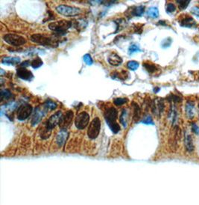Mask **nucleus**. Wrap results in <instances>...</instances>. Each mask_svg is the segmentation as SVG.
I'll return each instance as SVG.
<instances>
[{
    "mask_svg": "<svg viewBox=\"0 0 199 205\" xmlns=\"http://www.w3.org/2000/svg\"><path fill=\"white\" fill-rule=\"evenodd\" d=\"M118 111L113 107H107L104 112V117L106 121L107 124L110 127L113 133H117L120 130V126L117 122Z\"/></svg>",
    "mask_w": 199,
    "mask_h": 205,
    "instance_id": "f257e3e1",
    "label": "nucleus"
},
{
    "mask_svg": "<svg viewBox=\"0 0 199 205\" xmlns=\"http://www.w3.org/2000/svg\"><path fill=\"white\" fill-rule=\"evenodd\" d=\"M31 40L34 43L39 44L46 47H55L58 46V40L57 39H54L51 37H47L41 34L32 35L31 36Z\"/></svg>",
    "mask_w": 199,
    "mask_h": 205,
    "instance_id": "f03ea898",
    "label": "nucleus"
},
{
    "mask_svg": "<svg viewBox=\"0 0 199 205\" xmlns=\"http://www.w3.org/2000/svg\"><path fill=\"white\" fill-rule=\"evenodd\" d=\"M72 26H73V23L71 21L62 20L51 23L49 25V28L52 31H55V33H58L60 35H62L66 34L67 30L70 29Z\"/></svg>",
    "mask_w": 199,
    "mask_h": 205,
    "instance_id": "7ed1b4c3",
    "label": "nucleus"
},
{
    "mask_svg": "<svg viewBox=\"0 0 199 205\" xmlns=\"http://www.w3.org/2000/svg\"><path fill=\"white\" fill-rule=\"evenodd\" d=\"M3 40L6 43L14 47H20L26 43V39L21 35L16 34H6L3 36Z\"/></svg>",
    "mask_w": 199,
    "mask_h": 205,
    "instance_id": "20e7f679",
    "label": "nucleus"
},
{
    "mask_svg": "<svg viewBox=\"0 0 199 205\" xmlns=\"http://www.w3.org/2000/svg\"><path fill=\"white\" fill-rule=\"evenodd\" d=\"M56 10L60 15L66 16V17H75L81 13L80 8L65 5H61L56 7Z\"/></svg>",
    "mask_w": 199,
    "mask_h": 205,
    "instance_id": "39448f33",
    "label": "nucleus"
},
{
    "mask_svg": "<svg viewBox=\"0 0 199 205\" xmlns=\"http://www.w3.org/2000/svg\"><path fill=\"white\" fill-rule=\"evenodd\" d=\"M100 130H101V121H100L99 118L96 117L91 121L90 124L88 127V136L91 139H96L98 137V134H99Z\"/></svg>",
    "mask_w": 199,
    "mask_h": 205,
    "instance_id": "423d86ee",
    "label": "nucleus"
},
{
    "mask_svg": "<svg viewBox=\"0 0 199 205\" xmlns=\"http://www.w3.org/2000/svg\"><path fill=\"white\" fill-rule=\"evenodd\" d=\"M90 122V115L87 112H82L76 116L75 121V127L78 130H84L87 127Z\"/></svg>",
    "mask_w": 199,
    "mask_h": 205,
    "instance_id": "0eeeda50",
    "label": "nucleus"
},
{
    "mask_svg": "<svg viewBox=\"0 0 199 205\" xmlns=\"http://www.w3.org/2000/svg\"><path fill=\"white\" fill-rule=\"evenodd\" d=\"M32 107L30 104L23 103L20 106L17 110V119L20 121H24L31 115L32 112Z\"/></svg>",
    "mask_w": 199,
    "mask_h": 205,
    "instance_id": "6e6552de",
    "label": "nucleus"
},
{
    "mask_svg": "<svg viewBox=\"0 0 199 205\" xmlns=\"http://www.w3.org/2000/svg\"><path fill=\"white\" fill-rule=\"evenodd\" d=\"M150 107L152 112L157 116H160L165 109L164 102L162 99H155L151 101Z\"/></svg>",
    "mask_w": 199,
    "mask_h": 205,
    "instance_id": "1a4fd4ad",
    "label": "nucleus"
},
{
    "mask_svg": "<svg viewBox=\"0 0 199 205\" xmlns=\"http://www.w3.org/2000/svg\"><path fill=\"white\" fill-rule=\"evenodd\" d=\"M73 112L71 110H68L64 115H62L58 124L61 130H66L71 124L73 119Z\"/></svg>",
    "mask_w": 199,
    "mask_h": 205,
    "instance_id": "9d476101",
    "label": "nucleus"
},
{
    "mask_svg": "<svg viewBox=\"0 0 199 205\" xmlns=\"http://www.w3.org/2000/svg\"><path fill=\"white\" fill-rule=\"evenodd\" d=\"M17 74L19 78L22 79V80L31 81L34 78L32 73L28 69H26V68H22V67L19 68L17 70Z\"/></svg>",
    "mask_w": 199,
    "mask_h": 205,
    "instance_id": "9b49d317",
    "label": "nucleus"
},
{
    "mask_svg": "<svg viewBox=\"0 0 199 205\" xmlns=\"http://www.w3.org/2000/svg\"><path fill=\"white\" fill-rule=\"evenodd\" d=\"M179 23L182 27H187V28H191L194 27L195 26H196V22L191 16L189 15H185L184 17H183L181 20H179Z\"/></svg>",
    "mask_w": 199,
    "mask_h": 205,
    "instance_id": "f8f14e48",
    "label": "nucleus"
},
{
    "mask_svg": "<svg viewBox=\"0 0 199 205\" xmlns=\"http://www.w3.org/2000/svg\"><path fill=\"white\" fill-rule=\"evenodd\" d=\"M45 112L43 110L40 109V107H37L35 109L34 115L32 116V119H31V123L32 125H36L40 122L42 120V118H43Z\"/></svg>",
    "mask_w": 199,
    "mask_h": 205,
    "instance_id": "ddd939ff",
    "label": "nucleus"
},
{
    "mask_svg": "<svg viewBox=\"0 0 199 205\" xmlns=\"http://www.w3.org/2000/svg\"><path fill=\"white\" fill-rule=\"evenodd\" d=\"M184 144L186 150L189 153H192L194 151V144H193V138L187 132H186L184 136Z\"/></svg>",
    "mask_w": 199,
    "mask_h": 205,
    "instance_id": "4468645a",
    "label": "nucleus"
},
{
    "mask_svg": "<svg viewBox=\"0 0 199 205\" xmlns=\"http://www.w3.org/2000/svg\"><path fill=\"white\" fill-rule=\"evenodd\" d=\"M68 137V132L66 130H61L58 134L56 138V143L59 147H61L64 144L66 139Z\"/></svg>",
    "mask_w": 199,
    "mask_h": 205,
    "instance_id": "2eb2a0df",
    "label": "nucleus"
},
{
    "mask_svg": "<svg viewBox=\"0 0 199 205\" xmlns=\"http://www.w3.org/2000/svg\"><path fill=\"white\" fill-rule=\"evenodd\" d=\"M107 61H108V63L113 66H119L122 62V59L117 54L113 53L109 56Z\"/></svg>",
    "mask_w": 199,
    "mask_h": 205,
    "instance_id": "dca6fc26",
    "label": "nucleus"
},
{
    "mask_svg": "<svg viewBox=\"0 0 199 205\" xmlns=\"http://www.w3.org/2000/svg\"><path fill=\"white\" fill-rule=\"evenodd\" d=\"M186 113L189 118H193L195 116V104L191 100H188L186 103Z\"/></svg>",
    "mask_w": 199,
    "mask_h": 205,
    "instance_id": "f3484780",
    "label": "nucleus"
},
{
    "mask_svg": "<svg viewBox=\"0 0 199 205\" xmlns=\"http://www.w3.org/2000/svg\"><path fill=\"white\" fill-rule=\"evenodd\" d=\"M20 57H4L2 59V63L3 65H15L20 63Z\"/></svg>",
    "mask_w": 199,
    "mask_h": 205,
    "instance_id": "a211bd4d",
    "label": "nucleus"
},
{
    "mask_svg": "<svg viewBox=\"0 0 199 205\" xmlns=\"http://www.w3.org/2000/svg\"><path fill=\"white\" fill-rule=\"evenodd\" d=\"M145 12V7L142 5H140V6L134 7L131 9V15L132 16H135V17H141Z\"/></svg>",
    "mask_w": 199,
    "mask_h": 205,
    "instance_id": "6ab92c4d",
    "label": "nucleus"
},
{
    "mask_svg": "<svg viewBox=\"0 0 199 205\" xmlns=\"http://www.w3.org/2000/svg\"><path fill=\"white\" fill-rule=\"evenodd\" d=\"M128 111H127V109H124L121 113L119 121H120V123L123 125L125 128H126L127 126H128Z\"/></svg>",
    "mask_w": 199,
    "mask_h": 205,
    "instance_id": "aec40b11",
    "label": "nucleus"
},
{
    "mask_svg": "<svg viewBox=\"0 0 199 205\" xmlns=\"http://www.w3.org/2000/svg\"><path fill=\"white\" fill-rule=\"evenodd\" d=\"M147 15L151 18H157L159 17V10L156 7H151L147 10Z\"/></svg>",
    "mask_w": 199,
    "mask_h": 205,
    "instance_id": "412c9836",
    "label": "nucleus"
},
{
    "mask_svg": "<svg viewBox=\"0 0 199 205\" xmlns=\"http://www.w3.org/2000/svg\"><path fill=\"white\" fill-rule=\"evenodd\" d=\"M143 67L149 73H154L157 70V68L156 65L152 63H149V62L144 63Z\"/></svg>",
    "mask_w": 199,
    "mask_h": 205,
    "instance_id": "4be33fe9",
    "label": "nucleus"
},
{
    "mask_svg": "<svg viewBox=\"0 0 199 205\" xmlns=\"http://www.w3.org/2000/svg\"><path fill=\"white\" fill-rule=\"evenodd\" d=\"M57 103L54 102L52 100H47L46 101L43 103V107L46 109H49V110H54L57 108Z\"/></svg>",
    "mask_w": 199,
    "mask_h": 205,
    "instance_id": "5701e85b",
    "label": "nucleus"
},
{
    "mask_svg": "<svg viewBox=\"0 0 199 205\" xmlns=\"http://www.w3.org/2000/svg\"><path fill=\"white\" fill-rule=\"evenodd\" d=\"M133 119L135 121H138L140 118V108L139 107V106L137 105V103H133Z\"/></svg>",
    "mask_w": 199,
    "mask_h": 205,
    "instance_id": "b1692460",
    "label": "nucleus"
},
{
    "mask_svg": "<svg viewBox=\"0 0 199 205\" xmlns=\"http://www.w3.org/2000/svg\"><path fill=\"white\" fill-rule=\"evenodd\" d=\"M42 65H43V61L39 57H37L31 62V66L34 69L39 68Z\"/></svg>",
    "mask_w": 199,
    "mask_h": 205,
    "instance_id": "393cba45",
    "label": "nucleus"
},
{
    "mask_svg": "<svg viewBox=\"0 0 199 205\" xmlns=\"http://www.w3.org/2000/svg\"><path fill=\"white\" fill-rule=\"evenodd\" d=\"M140 64L136 61H130L127 64V68L131 70H136L138 69Z\"/></svg>",
    "mask_w": 199,
    "mask_h": 205,
    "instance_id": "a878e982",
    "label": "nucleus"
},
{
    "mask_svg": "<svg viewBox=\"0 0 199 205\" xmlns=\"http://www.w3.org/2000/svg\"><path fill=\"white\" fill-rule=\"evenodd\" d=\"M12 96V94L10 93V91L8 89H2L1 91V98L2 101L4 100H8L9 99L10 97Z\"/></svg>",
    "mask_w": 199,
    "mask_h": 205,
    "instance_id": "bb28decb",
    "label": "nucleus"
},
{
    "mask_svg": "<svg viewBox=\"0 0 199 205\" xmlns=\"http://www.w3.org/2000/svg\"><path fill=\"white\" fill-rule=\"evenodd\" d=\"M137 52H141V49L140 47L137 44H132L128 48V54L129 55H132Z\"/></svg>",
    "mask_w": 199,
    "mask_h": 205,
    "instance_id": "cd10ccee",
    "label": "nucleus"
},
{
    "mask_svg": "<svg viewBox=\"0 0 199 205\" xmlns=\"http://www.w3.org/2000/svg\"><path fill=\"white\" fill-rule=\"evenodd\" d=\"M177 4H178L180 10H185L189 5L190 1L189 0H181V1H177Z\"/></svg>",
    "mask_w": 199,
    "mask_h": 205,
    "instance_id": "c85d7f7f",
    "label": "nucleus"
},
{
    "mask_svg": "<svg viewBox=\"0 0 199 205\" xmlns=\"http://www.w3.org/2000/svg\"><path fill=\"white\" fill-rule=\"evenodd\" d=\"M128 102V99L124 98H117L113 100V103L116 106H122L123 104H125V102Z\"/></svg>",
    "mask_w": 199,
    "mask_h": 205,
    "instance_id": "c756f323",
    "label": "nucleus"
},
{
    "mask_svg": "<svg viewBox=\"0 0 199 205\" xmlns=\"http://www.w3.org/2000/svg\"><path fill=\"white\" fill-rule=\"evenodd\" d=\"M167 100H169V101H172L174 102H180L182 101V98H181V97L177 96V95H175V94H170L169 96L167 98Z\"/></svg>",
    "mask_w": 199,
    "mask_h": 205,
    "instance_id": "7c9ffc66",
    "label": "nucleus"
},
{
    "mask_svg": "<svg viewBox=\"0 0 199 205\" xmlns=\"http://www.w3.org/2000/svg\"><path fill=\"white\" fill-rule=\"evenodd\" d=\"M165 10L168 14H172L176 10V7L173 3H168L165 8Z\"/></svg>",
    "mask_w": 199,
    "mask_h": 205,
    "instance_id": "2f4dec72",
    "label": "nucleus"
},
{
    "mask_svg": "<svg viewBox=\"0 0 199 205\" xmlns=\"http://www.w3.org/2000/svg\"><path fill=\"white\" fill-rule=\"evenodd\" d=\"M83 59H84V61L85 62L86 65H93V60L92 57H91V56L90 54L84 55V57H83Z\"/></svg>",
    "mask_w": 199,
    "mask_h": 205,
    "instance_id": "473e14b6",
    "label": "nucleus"
},
{
    "mask_svg": "<svg viewBox=\"0 0 199 205\" xmlns=\"http://www.w3.org/2000/svg\"><path fill=\"white\" fill-rule=\"evenodd\" d=\"M172 42V40L170 38H166V39H165L163 42H162V47H163V48H167V47H170Z\"/></svg>",
    "mask_w": 199,
    "mask_h": 205,
    "instance_id": "72a5a7b5",
    "label": "nucleus"
},
{
    "mask_svg": "<svg viewBox=\"0 0 199 205\" xmlns=\"http://www.w3.org/2000/svg\"><path fill=\"white\" fill-rule=\"evenodd\" d=\"M142 122L143 123H145V124H154L152 118H151V116H150V115L146 116V117L144 118L143 120H142Z\"/></svg>",
    "mask_w": 199,
    "mask_h": 205,
    "instance_id": "f704fd0d",
    "label": "nucleus"
},
{
    "mask_svg": "<svg viewBox=\"0 0 199 205\" xmlns=\"http://www.w3.org/2000/svg\"><path fill=\"white\" fill-rule=\"evenodd\" d=\"M192 130L194 133L196 134V135H198L199 134V126L197 123H192Z\"/></svg>",
    "mask_w": 199,
    "mask_h": 205,
    "instance_id": "c9c22d12",
    "label": "nucleus"
},
{
    "mask_svg": "<svg viewBox=\"0 0 199 205\" xmlns=\"http://www.w3.org/2000/svg\"><path fill=\"white\" fill-rule=\"evenodd\" d=\"M191 12L193 15H194L195 16H196L198 18H199V8L197 6L193 7V8L191 9Z\"/></svg>",
    "mask_w": 199,
    "mask_h": 205,
    "instance_id": "e433bc0d",
    "label": "nucleus"
},
{
    "mask_svg": "<svg viewBox=\"0 0 199 205\" xmlns=\"http://www.w3.org/2000/svg\"><path fill=\"white\" fill-rule=\"evenodd\" d=\"M29 65H30V63L29 61H23V62H22L20 64V67H22V68H26V67L29 66Z\"/></svg>",
    "mask_w": 199,
    "mask_h": 205,
    "instance_id": "4c0bfd02",
    "label": "nucleus"
},
{
    "mask_svg": "<svg viewBox=\"0 0 199 205\" xmlns=\"http://www.w3.org/2000/svg\"><path fill=\"white\" fill-rule=\"evenodd\" d=\"M160 90V88H154V93H157L158 91H159Z\"/></svg>",
    "mask_w": 199,
    "mask_h": 205,
    "instance_id": "58836bf2",
    "label": "nucleus"
},
{
    "mask_svg": "<svg viewBox=\"0 0 199 205\" xmlns=\"http://www.w3.org/2000/svg\"><path fill=\"white\" fill-rule=\"evenodd\" d=\"M159 24H161V25H165V21H160L159 22Z\"/></svg>",
    "mask_w": 199,
    "mask_h": 205,
    "instance_id": "ea45409f",
    "label": "nucleus"
},
{
    "mask_svg": "<svg viewBox=\"0 0 199 205\" xmlns=\"http://www.w3.org/2000/svg\"><path fill=\"white\" fill-rule=\"evenodd\" d=\"M198 108H199V105H198Z\"/></svg>",
    "mask_w": 199,
    "mask_h": 205,
    "instance_id": "a19ab883",
    "label": "nucleus"
}]
</instances>
